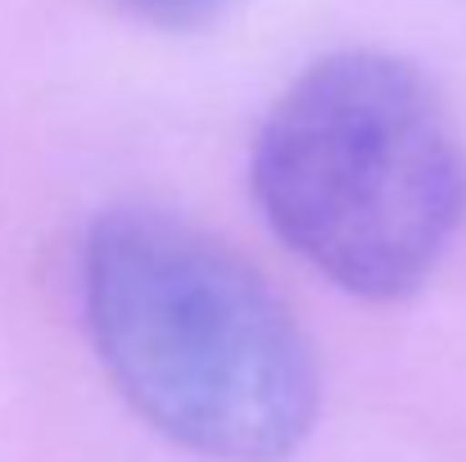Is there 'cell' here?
<instances>
[{"label": "cell", "instance_id": "3", "mask_svg": "<svg viewBox=\"0 0 466 462\" xmlns=\"http://www.w3.org/2000/svg\"><path fill=\"white\" fill-rule=\"evenodd\" d=\"M123 14H132L146 27H163V32H195L208 27L227 0H114Z\"/></svg>", "mask_w": 466, "mask_h": 462}, {"label": "cell", "instance_id": "1", "mask_svg": "<svg viewBox=\"0 0 466 462\" xmlns=\"http://www.w3.org/2000/svg\"><path fill=\"white\" fill-rule=\"evenodd\" d=\"M91 349L123 404L208 462H286L321 376L286 300L218 236L167 209L100 213L77 254Z\"/></svg>", "mask_w": 466, "mask_h": 462}, {"label": "cell", "instance_id": "2", "mask_svg": "<svg viewBox=\"0 0 466 462\" xmlns=\"http://www.w3.org/2000/svg\"><path fill=\"white\" fill-rule=\"evenodd\" d=\"M249 190L272 236L321 282L394 304L431 282L462 227L466 154L412 64L335 50L268 109Z\"/></svg>", "mask_w": 466, "mask_h": 462}]
</instances>
